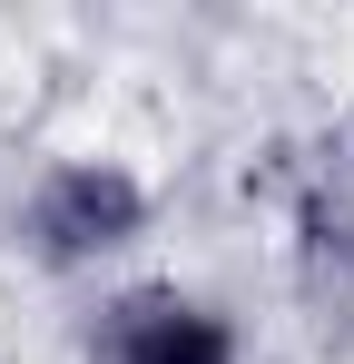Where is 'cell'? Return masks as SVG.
<instances>
[{
    "label": "cell",
    "mask_w": 354,
    "mask_h": 364,
    "mask_svg": "<svg viewBox=\"0 0 354 364\" xmlns=\"http://www.w3.org/2000/svg\"><path fill=\"white\" fill-rule=\"evenodd\" d=\"M158 227V187L109 148H59L30 168V187L10 197V246L40 276H99Z\"/></svg>",
    "instance_id": "cell-1"
},
{
    "label": "cell",
    "mask_w": 354,
    "mask_h": 364,
    "mask_svg": "<svg viewBox=\"0 0 354 364\" xmlns=\"http://www.w3.org/2000/svg\"><path fill=\"white\" fill-rule=\"evenodd\" d=\"M89 364H246V325L197 286H128L89 315Z\"/></svg>",
    "instance_id": "cell-2"
}]
</instances>
